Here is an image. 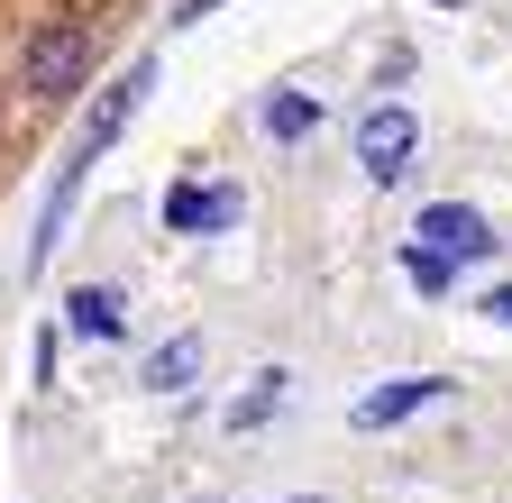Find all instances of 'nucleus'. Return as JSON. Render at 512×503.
I'll use <instances>...</instances> for the list:
<instances>
[{"label":"nucleus","mask_w":512,"mask_h":503,"mask_svg":"<svg viewBox=\"0 0 512 503\" xmlns=\"http://www.w3.org/2000/svg\"><path fill=\"white\" fill-rule=\"evenodd\" d=\"M83 74H92V28H83V19H46V28L19 46V83L46 92V101H64Z\"/></svg>","instance_id":"1"},{"label":"nucleus","mask_w":512,"mask_h":503,"mask_svg":"<svg viewBox=\"0 0 512 503\" xmlns=\"http://www.w3.org/2000/svg\"><path fill=\"white\" fill-rule=\"evenodd\" d=\"M412 147H421V119L403 101H375L357 119V165H366V183H403L412 174Z\"/></svg>","instance_id":"2"},{"label":"nucleus","mask_w":512,"mask_h":503,"mask_svg":"<svg viewBox=\"0 0 512 503\" xmlns=\"http://www.w3.org/2000/svg\"><path fill=\"white\" fill-rule=\"evenodd\" d=\"M147 83H156V55H138V65H128L101 101H92V119H83V138H74V156L83 165H101L110 147H119V129H128V119H138V101H147Z\"/></svg>","instance_id":"3"},{"label":"nucleus","mask_w":512,"mask_h":503,"mask_svg":"<svg viewBox=\"0 0 512 503\" xmlns=\"http://www.w3.org/2000/svg\"><path fill=\"white\" fill-rule=\"evenodd\" d=\"M412 229H421L412 247H430V257H448V266H485V257H494V229H485V211H467V202H430Z\"/></svg>","instance_id":"4"},{"label":"nucleus","mask_w":512,"mask_h":503,"mask_svg":"<svg viewBox=\"0 0 512 503\" xmlns=\"http://www.w3.org/2000/svg\"><path fill=\"white\" fill-rule=\"evenodd\" d=\"M247 202H238V183H174L165 193V229H183V238H211V229H229Z\"/></svg>","instance_id":"5"},{"label":"nucleus","mask_w":512,"mask_h":503,"mask_svg":"<svg viewBox=\"0 0 512 503\" xmlns=\"http://www.w3.org/2000/svg\"><path fill=\"white\" fill-rule=\"evenodd\" d=\"M448 394V375H403V385H375V394H357V430H394V421H412V412H430Z\"/></svg>","instance_id":"6"},{"label":"nucleus","mask_w":512,"mask_h":503,"mask_svg":"<svg viewBox=\"0 0 512 503\" xmlns=\"http://www.w3.org/2000/svg\"><path fill=\"white\" fill-rule=\"evenodd\" d=\"M192 375H202V330H174V339L147 357V394H183Z\"/></svg>","instance_id":"7"},{"label":"nucleus","mask_w":512,"mask_h":503,"mask_svg":"<svg viewBox=\"0 0 512 503\" xmlns=\"http://www.w3.org/2000/svg\"><path fill=\"white\" fill-rule=\"evenodd\" d=\"M64 321H74L83 339H119L128 311H119V293H110V284H74V293H64Z\"/></svg>","instance_id":"8"},{"label":"nucleus","mask_w":512,"mask_h":503,"mask_svg":"<svg viewBox=\"0 0 512 503\" xmlns=\"http://www.w3.org/2000/svg\"><path fill=\"white\" fill-rule=\"evenodd\" d=\"M311 129H320V101H311V92H275V101H266V138H275V147H293V138H311Z\"/></svg>","instance_id":"9"},{"label":"nucleus","mask_w":512,"mask_h":503,"mask_svg":"<svg viewBox=\"0 0 512 503\" xmlns=\"http://www.w3.org/2000/svg\"><path fill=\"white\" fill-rule=\"evenodd\" d=\"M284 394H293V375H284V366H266V375H256V385H247V394L229 403V430H256V421H266V412H275Z\"/></svg>","instance_id":"10"},{"label":"nucleus","mask_w":512,"mask_h":503,"mask_svg":"<svg viewBox=\"0 0 512 503\" xmlns=\"http://www.w3.org/2000/svg\"><path fill=\"white\" fill-rule=\"evenodd\" d=\"M403 275H412L421 293H448V284H458V266H448V257H430V247H403Z\"/></svg>","instance_id":"11"},{"label":"nucleus","mask_w":512,"mask_h":503,"mask_svg":"<svg viewBox=\"0 0 512 503\" xmlns=\"http://www.w3.org/2000/svg\"><path fill=\"white\" fill-rule=\"evenodd\" d=\"M485 321H503V330H512V284H494V293H485Z\"/></svg>","instance_id":"12"},{"label":"nucleus","mask_w":512,"mask_h":503,"mask_svg":"<svg viewBox=\"0 0 512 503\" xmlns=\"http://www.w3.org/2000/svg\"><path fill=\"white\" fill-rule=\"evenodd\" d=\"M220 10V0H183V10H174V28H192V19H211Z\"/></svg>","instance_id":"13"},{"label":"nucleus","mask_w":512,"mask_h":503,"mask_svg":"<svg viewBox=\"0 0 512 503\" xmlns=\"http://www.w3.org/2000/svg\"><path fill=\"white\" fill-rule=\"evenodd\" d=\"M293 503H320V494H293Z\"/></svg>","instance_id":"14"},{"label":"nucleus","mask_w":512,"mask_h":503,"mask_svg":"<svg viewBox=\"0 0 512 503\" xmlns=\"http://www.w3.org/2000/svg\"><path fill=\"white\" fill-rule=\"evenodd\" d=\"M439 10H458V0H439Z\"/></svg>","instance_id":"15"}]
</instances>
